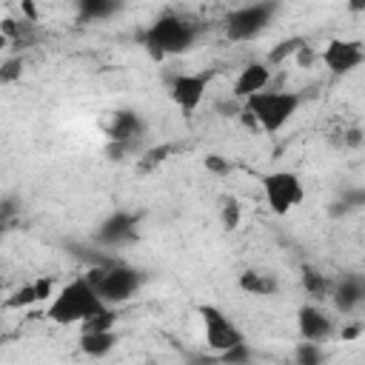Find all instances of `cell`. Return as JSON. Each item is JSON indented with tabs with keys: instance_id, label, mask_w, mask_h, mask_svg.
Masks as SVG:
<instances>
[{
	"instance_id": "cell-24",
	"label": "cell",
	"mask_w": 365,
	"mask_h": 365,
	"mask_svg": "<svg viewBox=\"0 0 365 365\" xmlns=\"http://www.w3.org/2000/svg\"><path fill=\"white\" fill-rule=\"evenodd\" d=\"M302 285H305V291H308V294H314V297H322V294L328 291L325 277H322V274H317L314 268H302Z\"/></svg>"
},
{
	"instance_id": "cell-3",
	"label": "cell",
	"mask_w": 365,
	"mask_h": 365,
	"mask_svg": "<svg viewBox=\"0 0 365 365\" xmlns=\"http://www.w3.org/2000/svg\"><path fill=\"white\" fill-rule=\"evenodd\" d=\"M242 103H245V108L254 114L257 128L265 131V134L282 131V128L291 123V117L299 111V106H302L299 94H294V91H279V88H271V91L262 88V91L251 94V97L242 100Z\"/></svg>"
},
{
	"instance_id": "cell-8",
	"label": "cell",
	"mask_w": 365,
	"mask_h": 365,
	"mask_svg": "<svg viewBox=\"0 0 365 365\" xmlns=\"http://www.w3.org/2000/svg\"><path fill=\"white\" fill-rule=\"evenodd\" d=\"M319 60L334 77H345L365 63V48L359 40H331L322 48Z\"/></svg>"
},
{
	"instance_id": "cell-26",
	"label": "cell",
	"mask_w": 365,
	"mask_h": 365,
	"mask_svg": "<svg viewBox=\"0 0 365 365\" xmlns=\"http://www.w3.org/2000/svg\"><path fill=\"white\" fill-rule=\"evenodd\" d=\"M205 168L208 171H214V174H228V160H222V157H217V154H208L205 157Z\"/></svg>"
},
{
	"instance_id": "cell-4",
	"label": "cell",
	"mask_w": 365,
	"mask_h": 365,
	"mask_svg": "<svg viewBox=\"0 0 365 365\" xmlns=\"http://www.w3.org/2000/svg\"><path fill=\"white\" fill-rule=\"evenodd\" d=\"M274 14H277V3H271V0H254V3H245V6L234 9V11L225 17V23H222L225 37L234 40V43L254 40V37H259V34L271 26Z\"/></svg>"
},
{
	"instance_id": "cell-17",
	"label": "cell",
	"mask_w": 365,
	"mask_h": 365,
	"mask_svg": "<svg viewBox=\"0 0 365 365\" xmlns=\"http://www.w3.org/2000/svg\"><path fill=\"white\" fill-rule=\"evenodd\" d=\"M237 285L245 291V294H251V297H271V294H277V279L271 277V274H265V271H242L240 274V279H237Z\"/></svg>"
},
{
	"instance_id": "cell-18",
	"label": "cell",
	"mask_w": 365,
	"mask_h": 365,
	"mask_svg": "<svg viewBox=\"0 0 365 365\" xmlns=\"http://www.w3.org/2000/svg\"><path fill=\"white\" fill-rule=\"evenodd\" d=\"M302 46H305V40H302V37H288V40L277 43V46L268 51V63H271V66H279L282 60L297 57V51H299Z\"/></svg>"
},
{
	"instance_id": "cell-13",
	"label": "cell",
	"mask_w": 365,
	"mask_h": 365,
	"mask_svg": "<svg viewBox=\"0 0 365 365\" xmlns=\"http://www.w3.org/2000/svg\"><path fill=\"white\" fill-rule=\"evenodd\" d=\"M143 131H145V123H143V117H140L137 111H114V114H111L108 140L137 145V140L143 137Z\"/></svg>"
},
{
	"instance_id": "cell-25",
	"label": "cell",
	"mask_w": 365,
	"mask_h": 365,
	"mask_svg": "<svg viewBox=\"0 0 365 365\" xmlns=\"http://www.w3.org/2000/svg\"><path fill=\"white\" fill-rule=\"evenodd\" d=\"M220 356H222V362H248V359H251V351H248V345H245V342H240V345H234V348L222 351Z\"/></svg>"
},
{
	"instance_id": "cell-6",
	"label": "cell",
	"mask_w": 365,
	"mask_h": 365,
	"mask_svg": "<svg viewBox=\"0 0 365 365\" xmlns=\"http://www.w3.org/2000/svg\"><path fill=\"white\" fill-rule=\"evenodd\" d=\"M86 277H88V279L97 285L100 297H103L108 305H120V302L131 299V297H134V291H137V288H140V282H143L140 271L125 268V265L94 268V271H88Z\"/></svg>"
},
{
	"instance_id": "cell-10",
	"label": "cell",
	"mask_w": 365,
	"mask_h": 365,
	"mask_svg": "<svg viewBox=\"0 0 365 365\" xmlns=\"http://www.w3.org/2000/svg\"><path fill=\"white\" fill-rule=\"evenodd\" d=\"M297 328L299 336L311 342H325L328 336H334V319L317 305H302L297 311Z\"/></svg>"
},
{
	"instance_id": "cell-5",
	"label": "cell",
	"mask_w": 365,
	"mask_h": 365,
	"mask_svg": "<svg viewBox=\"0 0 365 365\" xmlns=\"http://www.w3.org/2000/svg\"><path fill=\"white\" fill-rule=\"evenodd\" d=\"M262 194H265V205L277 217H285L288 211L302 205L305 185L294 171H271L262 177Z\"/></svg>"
},
{
	"instance_id": "cell-1",
	"label": "cell",
	"mask_w": 365,
	"mask_h": 365,
	"mask_svg": "<svg viewBox=\"0 0 365 365\" xmlns=\"http://www.w3.org/2000/svg\"><path fill=\"white\" fill-rule=\"evenodd\" d=\"M103 308H108V302L100 297L97 285L83 274V277H74L71 282H66L51 297V302L46 308V319H51L57 325H74V322H83Z\"/></svg>"
},
{
	"instance_id": "cell-30",
	"label": "cell",
	"mask_w": 365,
	"mask_h": 365,
	"mask_svg": "<svg viewBox=\"0 0 365 365\" xmlns=\"http://www.w3.org/2000/svg\"><path fill=\"white\" fill-rule=\"evenodd\" d=\"M23 11H26V17H29V23H34V6H31V0H23Z\"/></svg>"
},
{
	"instance_id": "cell-21",
	"label": "cell",
	"mask_w": 365,
	"mask_h": 365,
	"mask_svg": "<svg viewBox=\"0 0 365 365\" xmlns=\"http://www.w3.org/2000/svg\"><path fill=\"white\" fill-rule=\"evenodd\" d=\"M168 145H154V148H148V151H143L140 154V160H137V168L140 171H151V168H157L165 157H168Z\"/></svg>"
},
{
	"instance_id": "cell-29",
	"label": "cell",
	"mask_w": 365,
	"mask_h": 365,
	"mask_svg": "<svg viewBox=\"0 0 365 365\" xmlns=\"http://www.w3.org/2000/svg\"><path fill=\"white\" fill-rule=\"evenodd\" d=\"M362 331H365V325H348V328H342V339H356Z\"/></svg>"
},
{
	"instance_id": "cell-23",
	"label": "cell",
	"mask_w": 365,
	"mask_h": 365,
	"mask_svg": "<svg viewBox=\"0 0 365 365\" xmlns=\"http://www.w3.org/2000/svg\"><path fill=\"white\" fill-rule=\"evenodd\" d=\"M297 362H302V365H317V362H322V351H319V342H311V339H305V342H299L297 345Z\"/></svg>"
},
{
	"instance_id": "cell-2",
	"label": "cell",
	"mask_w": 365,
	"mask_h": 365,
	"mask_svg": "<svg viewBox=\"0 0 365 365\" xmlns=\"http://www.w3.org/2000/svg\"><path fill=\"white\" fill-rule=\"evenodd\" d=\"M197 34H200L197 23H191L182 14L165 11V14H160L143 31V46H145V51H148V57L154 63H163L165 57H174V54L188 51L197 43Z\"/></svg>"
},
{
	"instance_id": "cell-7",
	"label": "cell",
	"mask_w": 365,
	"mask_h": 365,
	"mask_svg": "<svg viewBox=\"0 0 365 365\" xmlns=\"http://www.w3.org/2000/svg\"><path fill=\"white\" fill-rule=\"evenodd\" d=\"M200 319H202V331H205V342L211 351L222 354L240 342H245L242 331L234 325L231 317H225L217 305H200Z\"/></svg>"
},
{
	"instance_id": "cell-11",
	"label": "cell",
	"mask_w": 365,
	"mask_h": 365,
	"mask_svg": "<svg viewBox=\"0 0 365 365\" xmlns=\"http://www.w3.org/2000/svg\"><path fill=\"white\" fill-rule=\"evenodd\" d=\"M134 234H137V217L128 211H114L97 228V240L106 245H123V242L134 240Z\"/></svg>"
},
{
	"instance_id": "cell-16",
	"label": "cell",
	"mask_w": 365,
	"mask_h": 365,
	"mask_svg": "<svg viewBox=\"0 0 365 365\" xmlns=\"http://www.w3.org/2000/svg\"><path fill=\"white\" fill-rule=\"evenodd\" d=\"M114 342H117L114 328L111 331H80V351L86 356L100 359V356H106L114 348Z\"/></svg>"
},
{
	"instance_id": "cell-22",
	"label": "cell",
	"mask_w": 365,
	"mask_h": 365,
	"mask_svg": "<svg viewBox=\"0 0 365 365\" xmlns=\"http://www.w3.org/2000/svg\"><path fill=\"white\" fill-rule=\"evenodd\" d=\"M31 302H40V297H37V288H34V282H29V285H23V288H17L9 299H6V308H23V305H31Z\"/></svg>"
},
{
	"instance_id": "cell-20",
	"label": "cell",
	"mask_w": 365,
	"mask_h": 365,
	"mask_svg": "<svg viewBox=\"0 0 365 365\" xmlns=\"http://www.w3.org/2000/svg\"><path fill=\"white\" fill-rule=\"evenodd\" d=\"M220 220H222V228H225V231H237V228H240L242 208H240V202H237L234 197L222 200V205H220Z\"/></svg>"
},
{
	"instance_id": "cell-15",
	"label": "cell",
	"mask_w": 365,
	"mask_h": 365,
	"mask_svg": "<svg viewBox=\"0 0 365 365\" xmlns=\"http://www.w3.org/2000/svg\"><path fill=\"white\" fill-rule=\"evenodd\" d=\"M123 0H77V17L83 23H91V20H108L114 17L117 11H123Z\"/></svg>"
},
{
	"instance_id": "cell-19",
	"label": "cell",
	"mask_w": 365,
	"mask_h": 365,
	"mask_svg": "<svg viewBox=\"0 0 365 365\" xmlns=\"http://www.w3.org/2000/svg\"><path fill=\"white\" fill-rule=\"evenodd\" d=\"M114 319H117L114 305H108V308L91 314L88 319H83V322H80V331H111V328H114Z\"/></svg>"
},
{
	"instance_id": "cell-31",
	"label": "cell",
	"mask_w": 365,
	"mask_h": 365,
	"mask_svg": "<svg viewBox=\"0 0 365 365\" xmlns=\"http://www.w3.org/2000/svg\"><path fill=\"white\" fill-rule=\"evenodd\" d=\"M348 9L354 14H359V11H365V0H348Z\"/></svg>"
},
{
	"instance_id": "cell-14",
	"label": "cell",
	"mask_w": 365,
	"mask_h": 365,
	"mask_svg": "<svg viewBox=\"0 0 365 365\" xmlns=\"http://www.w3.org/2000/svg\"><path fill=\"white\" fill-rule=\"evenodd\" d=\"M362 302H365V279L348 277V279H342V282L334 288V305H336V311L351 314V311H356Z\"/></svg>"
},
{
	"instance_id": "cell-27",
	"label": "cell",
	"mask_w": 365,
	"mask_h": 365,
	"mask_svg": "<svg viewBox=\"0 0 365 365\" xmlns=\"http://www.w3.org/2000/svg\"><path fill=\"white\" fill-rule=\"evenodd\" d=\"M34 288H37V297H40V299H48V297H51V279H48V277L34 279Z\"/></svg>"
},
{
	"instance_id": "cell-9",
	"label": "cell",
	"mask_w": 365,
	"mask_h": 365,
	"mask_svg": "<svg viewBox=\"0 0 365 365\" xmlns=\"http://www.w3.org/2000/svg\"><path fill=\"white\" fill-rule=\"evenodd\" d=\"M208 74H177L171 80V100L182 114H194L205 97Z\"/></svg>"
},
{
	"instance_id": "cell-28",
	"label": "cell",
	"mask_w": 365,
	"mask_h": 365,
	"mask_svg": "<svg viewBox=\"0 0 365 365\" xmlns=\"http://www.w3.org/2000/svg\"><path fill=\"white\" fill-rule=\"evenodd\" d=\"M17 66H20L17 60H9V63H6V68H3V83H11V80L17 77Z\"/></svg>"
},
{
	"instance_id": "cell-12",
	"label": "cell",
	"mask_w": 365,
	"mask_h": 365,
	"mask_svg": "<svg viewBox=\"0 0 365 365\" xmlns=\"http://www.w3.org/2000/svg\"><path fill=\"white\" fill-rule=\"evenodd\" d=\"M271 80V63H248L245 68H240L237 80H234V97L237 100H248L251 94L262 91Z\"/></svg>"
}]
</instances>
